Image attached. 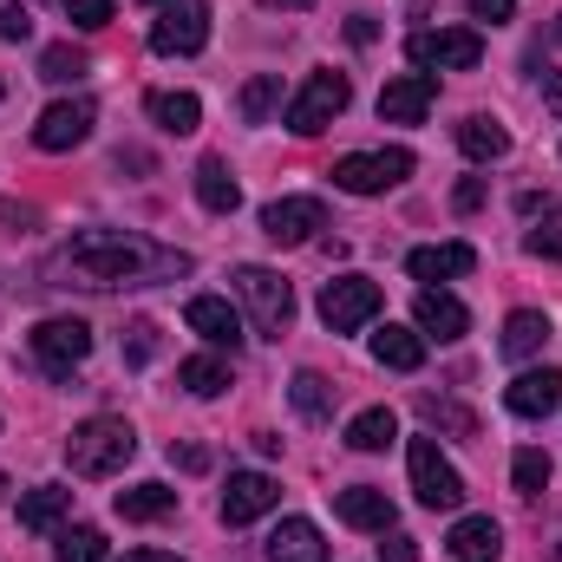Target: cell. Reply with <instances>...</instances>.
<instances>
[{
    "label": "cell",
    "mask_w": 562,
    "mask_h": 562,
    "mask_svg": "<svg viewBox=\"0 0 562 562\" xmlns=\"http://www.w3.org/2000/svg\"><path fill=\"white\" fill-rule=\"evenodd\" d=\"M53 276L79 281L92 294H112V288H144V281L190 276V256L183 249H164V243H144V236H125V229H79L53 256Z\"/></svg>",
    "instance_id": "cell-1"
},
{
    "label": "cell",
    "mask_w": 562,
    "mask_h": 562,
    "mask_svg": "<svg viewBox=\"0 0 562 562\" xmlns=\"http://www.w3.org/2000/svg\"><path fill=\"white\" fill-rule=\"evenodd\" d=\"M132 458H138V431L125 419H86V425H72V438H66L72 477H112Z\"/></svg>",
    "instance_id": "cell-2"
},
{
    "label": "cell",
    "mask_w": 562,
    "mask_h": 562,
    "mask_svg": "<svg viewBox=\"0 0 562 562\" xmlns=\"http://www.w3.org/2000/svg\"><path fill=\"white\" fill-rule=\"evenodd\" d=\"M236 301L249 307V321H256L262 340H281L288 321H294V288H288L276 269H262V262H243V269H236Z\"/></svg>",
    "instance_id": "cell-3"
},
{
    "label": "cell",
    "mask_w": 562,
    "mask_h": 562,
    "mask_svg": "<svg viewBox=\"0 0 562 562\" xmlns=\"http://www.w3.org/2000/svg\"><path fill=\"white\" fill-rule=\"evenodd\" d=\"M413 177V150H347L340 164H334V183L347 190V196H386L393 183H406Z\"/></svg>",
    "instance_id": "cell-4"
},
{
    "label": "cell",
    "mask_w": 562,
    "mask_h": 562,
    "mask_svg": "<svg viewBox=\"0 0 562 562\" xmlns=\"http://www.w3.org/2000/svg\"><path fill=\"white\" fill-rule=\"evenodd\" d=\"M406 59L419 66V72H471L477 59H484V40L471 33V26H425L406 40Z\"/></svg>",
    "instance_id": "cell-5"
},
{
    "label": "cell",
    "mask_w": 562,
    "mask_h": 562,
    "mask_svg": "<svg viewBox=\"0 0 562 562\" xmlns=\"http://www.w3.org/2000/svg\"><path fill=\"white\" fill-rule=\"evenodd\" d=\"M406 471H413V491H419L425 510H458V504H464V477H458V464L438 451V438H413V445H406Z\"/></svg>",
    "instance_id": "cell-6"
},
{
    "label": "cell",
    "mask_w": 562,
    "mask_h": 562,
    "mask_svg": "<svg viewBox=\"0 0 562 562\" xmlns=\"http://www.w3.org/2000/svg\"><path fill=\"white\" fill-rule=\"evenodd\" d=\"M347 99H353V86H347V72H314L294 99H288V132H301V138H314V132H327L340 112H347Z\"/></svg>",
    "instance_id": "cell-7"
},
{
    "label": "cell",
    "mask_w": 562,
    "mask_h": 562,
    "mask_svg": "<svg viewBox=\"0 0 562 562\" xmlns=\"http://www.w3.org/2000/svg\"><path fill=\"white\" fill-rule=\"evenodd\" d=\"M26 340H33V360H40L53 380H66V373L86 367V353H92V327H86L79 314H53V321H40Z\"/></svg>",
    "instance_id": "cell-8"
},
{
    "label": "cell",
    "mask_w": 562,
    "mask_h": 562,
    "mask_svg": "<svg viewBox=\"0 0 562 562\" xmlns=\"http://www.w3.org/2000/svg\"><path fill=\"white\" fill-rule=\"evenodd\" d=\"M380 307H386V294H380L373 276H334L321 288V321H327V334H353V327H367Z\"/></svg>",
    "instance_id": "cell-9"
},
{
    "label": "cell",
    "mask_w": 562,
    "mask_h": 562,
    "mask_svg": "<svg viewBox=\"0 0 562 562\" xmlns=\"http://www.w3.org/2000/svg\"><path fill=\"white\" fill-rule=\"evenodd\" d=\"M203 40H210V7L203 0H170L157 13V26H150V53H164V59L203 53Z\"/></svg>",
    "instance_id": "cell-10"
},
{
    "label": "cell",
    "mask_w": 562,
    "mask_h": 562,
    "mask_svg": "<svg viewBox=\"0 0 562 562\" xmlns=\"http://www.w3.org/2000/svg\"><path fill=\"white\" fill-rule=\"evenodd\" d=\"M314 229H327V203H321V196H281V203L262 210V236H269L276 249L314 243Z\"/></svg>",
    "instance_id": "cell-11"
},
{
    "label": "cell",
    "mask_w": 562,
    "mask_h": 562,
    "mask_svg": "<svg viewBox=\"0 0 562 562\" xmlns=\"http://www.w3.org/2000/svg\"><path fill=\"white\" fill-rule=\"evenodd\" d=\"M276 504H281V484L269 471H229V491H223V524H229V530L269 517Z\"/></svg>",
    "instance_id": "cell-12"
},
{
    "label": "cell",
    "mask_w": 562,
    "mask_h": 562,
    "mask_svg": "<svg viewBox=\"0 0 562 562\" xmlns=\"http://www.w3.org/2000/svg\"><path fill=\"white\" fill-rule=\"evenodd\" d=\"M92 125H99V112H92L86 99H59V105L40 112L33 144H40V150H79V144L92 138Z\"/></svg>",
    "instance_id": "cell-13"
},
{
    "label": "cell",
    "mask_w": 562,
    "mask_h": 562,
    "mask_svg": "<svg viewBox=\"0 0 562 562\" xmlns=\"http://www.w3.org/2000/svg\"><path fill=\"white\" fill-rule=\"evenodd\" d=\"M431 99H438V79L431 72H400V79L380 86V119L386 125H425Z\"/></svg>",
    "instance_id": "cell-14"
},
{
    "label": "cell",
    "mask_w": 562,
    "mask_h": 562,
    "mask_svg": "<svg viewBox=\"0 0 562 562\" xmlns=\"http://www.w3.org/2000/svg\"><path fill=\"white\" fill-rule=\"evenodd\" d=\"M334 517L353 524V530H380V537L400 524V510H393V497H386L380 484H347V491H334Z\"/></svg>",
    "instance_id": "cell-15"
},
{
    "label": "cell",
    "mask_w": 562,
    "mask_h": 562,
    "mask_svg": "<svg viewBox=\"0 0 562 562\" xmlns=\"http://www.w3.org/2000/svg\"><path fill=\"white\" fill-rule=\"evenodd\" d=\"M504 406L517 413V419H550L562 406V373L557 367H537V373H517L510 386H504Z\"/></svg>",
    "instance_id": "cell-16"
},
{
    "label": "cell",
    "mask_w": 562,
    "mask_h": 562,
    "mask_svg": "<svg viewBox=\"0 0 562 562\" xmlns=\"http://www.w3.org/2000/svg\"><path fill=\"white\" fill-rule=\"evenodd\" d=\"M413 314H419L425 340H464V334H471V307H464L458 294H445V288H419Z\"/></svg>",
    "instance_id": "cell-17"
},
{
    "label": "cell",
    "mask_w": 562,
    "mask_h": 562,
    "mask_svg": "<svg viewBox=\"0 0 562 562\" xmlns=\"http://www.w3.org/2000/svg\"><path fill=\"white\" fill-rule=\"evenodd\" d=\"M183 321H190V334H203L210 347H229V353H236V340H243V314H236L223 294H196V301L183 307Z\"/></svg>",
    "instance_id": "cell-18"
},
{
    "label": "cell",
    "mask_w": 562,
    "mask_h": 562,
    "mask_svg": "<svg viewBox=\"0 0 562 562\" xmlns=\"http://www.w3.org/2000/svg\"><path fill=\"white\" fill-rule=\"evenodd\" d=\"M406 269L419 281H451V276H471L477 269V249L471 243H425V249L406 256Z\"/></svg>",
    "instance_id": "cell-19"
},
{
    "label": "cell",
    "mask_w": 562,
    "mask_h": 562,
    "mask_svg": "<svg viewBox=\"0 0 562 562\" xmlns=\"http://www.w3.org/2000/svg\"><path fill=\"white\" fill-rule=\"evenodd\" d=\"M445 550L458 562H497L504 557V530H497L491 517H458L451 537H445Z\"/></svg>",
    "instance_id": "cell-20"
},
{
    "label": "cell",
    "mask_w": 562,
    "mask_h": 562,
    "mask_svg": "<svg viewBox=\"0 0 562 562\" xmlns=\"http://www.w3.org/2000/svg\"><path fill=\"white\" fill-rule=\"evenodd\" d=\"M269 562H327V537L307 517H281L269 537Z\"/></svg>",
    "instance_id": "cell-21"
},
{
    "label": "cell",
    "mask_w": 562,
    "mask_h": 562,
    "mask_svg": "<svg viewBox=\"0 0 562 562\" xmlns=\"http://www.w3.org/2000/svg\"><path fill=\"white\" fill-rule=\"evenodd\" d=\"M373 360L393 367V373H419L425 367V334L419 327H393V321H386V327L373 334Z\"/></svg>",
    "instance_id": "cell-22"
},
{
    "label": "cell",
    "mask_w": 562,
    "mask_h": 562,
    "mask_svg": "<svg viewBox=\"0 0 562 562\" xmlns=\"http://www.w3.org/2000/svg\"><path fill=\"white\" fill-rule=\"evenodd\" d=\"M144 112H150L157 132H170V138H190V132L203 125V99H196V92H150Z\"/></svg>",
    "instance_id": "cell-23"
},
{
    "label": "cell",
    "mask_w": 562,
    "mask_h": 562,
    "mask_svg": "<svg viewBox=\"0 0 562 562\" xmlns=\"http://www.w3.org/2000/svg\"><path fill=\"white\" fill-rule=\"evenodd\" d=\"M196 203H203L210 216H229V210L243 203V183H236V170H229L223 157H203V164H196Z\"/></svg>",
    "instance_id": "cell-24"
},
{
    "label": "cell",
    "mask_w": 562,
    "mask_h": 562,
    "mask_svg": "<svg viewBox=\"0 0 562 562\" xmlns=\"http://www.w3.org/2000/svg\"><path fill=\"white\" fill-rule=\"evenodd\" d=\"M112 510H119L125 524H157V517H170V510H177V491L150 477V484H132V491H119V504H112Z\"/></svg>",
    "instance_id": "cell-25"
},
{
    "label": "cell",
    "mask_w": 562,
    "mask_h": 562,
    "mask_svg": "<svg viewBox=\"0 0 562 562\" xmlns=\"http://www.w3.org/2000/svg\"><path fill=\"white\" fill-rule=\"evenodd\" d=\"M458 150H464L471 164H497V157L510 150V132H504L497 119H484V112H471V119L458 125Z\"/></svg>",
    "instance_id": "cell-26"
},
{
    "label": "cell",
    "mask_w": 562,
    "mask_h": 562,
    "mask_svg": "<svg viewBox=\"0 0 562 562\" xmlns=\"http://www.w3.org/2000/svg\"><path fill=\"white\" fill-rule=\"evenodd\" d=\"M543 347H550V314L517 307V314L504 321V353H510V360H530V353H543Z\"/></svg>",
    "instance_id": "cell-27"
},
{
    "label": "cell",
    "mask_w": 562,
    "mask_h": 562,
    "mask_svg": "<svg viewBox=\"0 0 562 562\" xmlns=\"http://www.w3.org/2000/svg\"><path fill=\"white\" fill-rule=\"evenodd\" d=\"M177 380H183V393L216 400V393H229V360H223V353H190V360L177 367Z\"/></svg>",
    "instance_id": "cell-28"
},
{
    "label": "cell",
    "mask_w": 562,
    "mask_h": 562,
    "mask_svg": "<svg viewBox=\"0 0 562 562\" xmlns=\"http://www.w3.org/2000/svg\"><path fill=\"white\" fill-rule=\"evenodd\" d=\"M66 510H72V491L66 484H40V491L20 497V530H53Z\"/></svg>",
    "instance_id": "cell-29"
},
{
    "label": "cell",
    "mask_w": 562,
    "mask_h": 562,
    "mask_svg": "<svg viewBox=\"0 0 562 562\" xmlns=\"http://www.w3.org/2000/svg\"><path fill=\"white\" fill-rule=\"evenodd\" d=\"M288 400H294L301 419H327V413H334V380L314 373V367H301V373L288 380Z\"/></svg>",
    "instance_id": "cell-30"
},
{
    "label": "cell",
    "mask_w": 562,
    "mask_h": 562,
    "mask_svg": "<svg viewBox=\"0 0 562 562\" xmlns=\"http://www.w3.org/2000/svg\"><path fill=\"white\" fill-rule=\"evenodd\" d=\"M393 438H400V419H393L386 406H367V413L347 419V445H353V451H386Z\"/></svg>",
    "instance_id": "cell-31"
},
{
    "label": "cell",
    "mask_w": 562,
    "mask_h": 562,
    "mask_svg": "<svg viewBox=\"0 0 562 562\" xmlns=\"http://www.w3.org/2000/svg\"><path fill=\"white\" fill-rule=\"evenodd\" d=\"M276 105H281V79H276V72H256V79L236 92L243 125H269V119H276Z\"/></svg>",
    "instance_id": "cell-32"
},
{
    "label": "cell",
    "mask_w": 562,
    "mask_h": 562,
    "mask_svg": "<svg viewBox=\"0 0 562 562\" xmlns=\"http://www.w3.org/2000/svg\"><path fill=\"white\" fill-rule=\"evenodd\" d=\"M413 406H419V419H425V425H438V431L477 438V413H471V406H458V400H438V393H419Z\"/></svg>",
    "instance_id": "cell-33"
},
{
    "label": "cell",
    "mask_w": 562,
    "mask_h": 562,
    "mask_svg": "<svg viewBox=\"0 0 562 562\" xmlns=\"http://www.w3.org/2000/svg\"><path fill=\"white\" fill-rule=\"evenodd\" d=\"M53 562H105V530H92V524H72V530H59Z\"/></svg>",
    "instance_id": "cell-34"
},
{
    "label": "cell",
    "mask_w": 562,
    "mask_h": 562,
    "mask_svg": "<svg viewBox=\"0 0 562 562\" xmlns=\"http://www.w3.org/2000/svg\"><path fill=\"white\" fill-rule=\"evenodd\" d=\"M86 72H92V59H86L79 46H46V53H40V79H53V86L86 79Z\"/></svg>",
    "instance_id": "cell-35"
},
{
    "label": "cell",
    "mask_w": 562,
    "mask_h": 562,
    "mask_svg": "<svg viewBox=\"0 0 562 562\" xmlns=\"http://www.w3.org/2000/svg\"><path fill=\"white\" fill-rule=\"evenodd\" d=\"M550 471H557L550 451H517V458H510V484H517L524 497H537V491L550 484Z\"/></svg>",
    "instance_id": "cell-36"
},
{
    "label": "cell",
    "mask_w": 562,
    "mask_h": 562,
    "mask_svg": "<svg viewBox=\"0 0 562 562\" xmlns=\"http://www.w3.org/2000/svg\"><path fill=\"white\" fill-rule=\"evenodd\" d=\"M66 13H72V26H86V33L112 26V0H66Z\"/></svg>",
    "instance_id": "cell-37"
},
{
    "label": "cell",
    "mask_w": 562,
    "mask_h": 562,
    "mask_svg": "<svg viewBox=\"0 0 562 562\" xmlns=\"http://www.w3.org/2000/svg\"><path fill=\"white\" fill-rule=\"evenodd\" d=\"M524 249H530L537 262H562V223H543V229H530V236H524Z\"/></svg>",
    "instance_id": "cell-38"
},
{
    "label": "cell",
    "mask_w": 562,
    "mask_h": 562,
    "mask_svg": "<svg viewBox=\"0 0 562 562\" xmlns=\"http://www.w3.org/2000/svg\"><path fill=\"white\" fill-rule=\"evenodd\" d=\"M150 353H157V321H132V340H125V360H132V367H144Z\"/></svg>",
    "instance_id": "cell-39"
},
{
    "label": "cell",
    "mask_w": 562,
    "mask_h": 562,
    "mask_svg": "<svg viewBox=\"0 0 562 562\" xmlns=\"http://www.w3.org/2000/svg\"><path fill=\"white\" fill-rule=\"evenodd\" d=\"M33 33V13L26 7H0V40H26Z\"/></svg>",
    "instance_id": "cell-40"
},
{
    "label": "cell",
    "mask_w": 562,
    "mask_h": 562,
    "mask_svg": "<svg viewBox=\"0 0 562 562\" xmlns=\"http://www.w3.org/2000/svg\"><path fill=\"white\" fill-rule=\"evenodd\" d=\"M380 562H419V543H413V537H400V530H393V537H386V543H380Z\"/></svg>",
    "instance_id": "cell-41"
},
{
    "label": "cell",
    "mask_w": 562,
    "mask_h": 562,
    "mask_svg": "<svg viewBox=\"0 0 562 562\" xmlns=\"http://www.w3.org/2000/svg\"><path fill=\"white\" fill-rule=\"evenodd\" d=\"M517 13V0H471V20H491V26H504Z\"/></svg>",
    "instance_id": "cell-42"
},
{
    "label": "cell",
    "mask_w": 562,
    "mask_h": 562,
    "mask_svg": "<svg viewBox=\"0 0 562 562\" xmlns=\"http://www.w3.org/2000/svg\"><path fill=\"white\" fill-rule=\"evenodd\" d=\"M170 464H183V471H210V451H203V445H170Z\"/></svg>",
    "instance_id": "cell-43"
},
{
    "label": "cell",
    "mask_w": 562,
    "mask_h": 562,
    "mask_svg": "<svg viewBox=\"0 0 562 562\" xmlns=\"http://www.w3.org/2000/svg\"><path fill=\"white\" fill-rule=\"evenodd\" d=\"M373 33H380L373 13H353V20H347V40H353V46H373Z\"/></svg>",
    "instance_id": "cell-44"
},
{
    "label": "cell",
    "mask_w": 562,
    "mask_h": 562,
    "mask_svg": "<svg viewBox=\"0 0 562 562\" xmlns=\"http://www.w3.org/2000/svg\"><path fill=\"white\" fill-rule=\"evenodd\" d=\"M451 203H458V210H477V203H484V177H464V183H458V196H451Z\"/></svg>",
    "instance_id": "cell-45"
},
{
    "label": "cell",
    "mask_w": 562,
    "mask_h": 562,
    "mask_svg": "<svg viewBox=\"0 0 562 562\" xmlns=\"http://www.w3.org/2000/svg\"><path fill=\"white\" fill-rule=\"evenodd\" d=\"M125 562H183V557H164V550H132Z\"/></svg>",
    "instance_id": "cell-46"
},
{
    "label": "cell",
    "mask_w": 562,
    "mask_h": 562,
    "mask_svg": "<svg viewBox=\"0 0 562 562\" xmlns=\"http://www.w3.org/2000/svg\"><path fill=\"white\" fill-rule=\"evenodd\" d=\"M543 92H550V105L562 112V72H550V79H543Z\"/></svg>",
    "instance_id": "cell-47"
},
{
    "label": "cell",
    "mask_w": 562,
    "mask_h": 562,
    "mask_svg": "<svg viewBox=\"0 0 562 562\" xmlns=\"http://www.w3.org/2000/svg\"><path fill=\"white\" fill-rule=\"evenodd\" d=\"M262 7H288V13H301V7H314V0H262Z\"/></svg>",
    "instance_id": "cell-48"
},
{
    "label": "cell",
    "mask_w": 562,
    "mask_h": 562,
    "mask_svg": "<svg viewBox=\"0 0 562 562\" xmlns=\"http://www.w3.org/2000/svg\"><path fill=\"white\" fill-rule=\"evenodd\" d=\"M144 7H170V0H144Z\"/></svg>",
    "instance_id": "cell-49"
},
{
    "label": "cell",
    "mask_w": 562,
    "mask_h": 562,
    "mask_svg": "<svg viewBox=\"0 0 562 562\" xmlns=\"http://www.w3.org/2000/svg\"><path fill=\"white\" fill-rule=\"evenodd\" d=\"M557 40H562V13H557Z\"/></svg>",
    "instance_id": "cell-50"
},
{
    "label": "cell",
    "mask_w": 562,
    "mask_h": 562,
    "mask_svg": "<svg viewBox=\"0 0 562 562\" xmlns=\"http://www.w3.org/2000/svg\"><path fill=\"white\" fill-rule=\"evenodd\" d=\"M0 491H7V477H0Z\"/></svg>",
    "instance_id": "cell-51"
}]
</instances>
